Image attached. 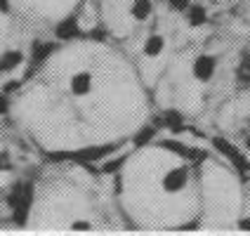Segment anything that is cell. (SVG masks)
Listing matches in <instances>:
<instances>
[{
    "label": "cell",
    "instance_id": "1",
    "mask_svg": "<svg viewBox=\"0 0 250 236\" xmlns=\"http://www.w3.org/2000/svg\"><path fill=\"white\" fill-rule=\"evenodd\" d=\"M118 149V144H102V147H83V149H76V151H50L45 153L47 161L52 163H62V161H73V163H83L90 166L95 161H104L109 153H113Z\"/></svg>",
    "mask_w": 250,
    "mask_h": 236
},
{
    "label": "cell",
    "instance_id": "2",
    "mask_svg": "<svg viewBox=\"0 0 250 236\" xmlns=\"http://www.w3.org/2000/svg\"><path fill=\"white\" fill-rule=\"evenodd\" d=\"M212 147L217 149V151L222 153V156H227L229 161H231V166L236 168L241 175H248V170H250V163H248V158L243 156V153L238 151L236 147L229 142L227 137H212Z\"/></svg>",
    "mask_w": 250,
    "mask_h": 236
},
{
    "label": "cell",
    "instance_id": "3",
    "mask_svg": "<svg viewBox=\"0 0 250 236\" xmlns=\"http://www.w3.org/2000/svg\"><path fill=\"white\" fill-rule=\"evenodd\" d=\"M55 50H57V43H41V41L33 43V45H31V64H28L24 78H31V76L50 59V55H52Z\"/></svg>",
    "mask_w": 250,
    "mask_h": 236
},
{
    "label": "cell",
    "instance_id": "4",
    "mask_svg": "<svg viewBox=\"0 0 250 236\" xmlns=\"http://www.w3.org/2000/svg\"><path fill=\"white\" fill-rule=\"evenodd\" d=\"M158 147L161 149H167V151L177 153L182 158H187V161H194V163H201V161H206L208 158V151H203V149H194V147H187V144H182L177 139H166V142H158Z\"/></svg>",
    "mask_w": 250,
    "mask_h": 236
},
{
    "label": "cell",
    "instance_id": "5",
    "mask_svg": "<svg viewBox=\"0 0 250 236\" xmlns=\"http://www.w3.org/2000/svg\"><path fill=\"white\" fill-rule=\"evenodd\" d=\"M187 184H189V170L184 166L170 170L166 177H163V189H166L167 194H177V192H182Z\"/></svg>",
    "mask_w": 250,
    "mask_h": 236
},
{
    "label": "cell",
    "instance_id": "6",
    "mask_svg": "<svg viewBox=\"0 0 250 236\" xmlns=\"http://www.w3.org/2000/svg\"><path fill=\"white\" fill-rule=\"evenodd\" d=\"M194 78L201 81V83H208L210 78L215 76V69H217V59L212 55H201L198 59L194 62Z\"/></svg>",
    "mask_w": 250,
    "mask_h": 236
},
{
    "label": "cell",
    "instance_id": "7",
    "mask_svg": "<svg viewBox=\"0 0 250 236\" xmlns=\"http://www.w3.org/2000/svg\"><path fill=\"white\" fill-rule=\"evenodd\" d=\"M153 125H156V128H167V130H172V132H182V130L187 128L182 113L172 111V109L166 113H161V116H156V118H153Z\"/></svg>",
    "mask_w": 250,
    "mask_h": 236
},
{
    "label": "cell",
    "instance_id": "8",
    "mask_svg": "<svg viewBox=\"0 0 250 236\" xmlns=\"http://www.w3.org/2000/svg\"><path fill=\"white\" fill-rule=\"evenodd\" d=\"M55 36L59 41H73L76 36H81V26H78V17H66V19H62L55 28Z\"/></svg>",
    "mask_w": 250,
    "mask_h": 236
},
{
    "label": "cell",
    "instance_id": "9",
    "mask_svg": "<svg viewBox=\"0 0 250 236\" xmlns=\"http://www.w3.org/2000/svg\"><path fill=\"white\" fill-rule=\"evenodd\" d=\"M69 87H71V92H73L76 97H85V95H90V92H92V76H90V71L73 73Z\"/></svg>",
    "mask_w": 250,
    "mask_h": 236
},
{
    "label": "cell",
    "instance_id": "10",
    "mask_svg": "<svg viewBox=\"0 0 250 236\" xmlns=\"http://www.w3.org/2000/svg\"><path fill=\"white\" fill-rule=\"evenodd\" d=\"M31 203H33V184H31V182H26V187H24V196H21L19 206L14 208V220H17L19 224L26 222L28 210H31Z\"/></svg>",
    "mask_w": 250,
    "mask_h": 236
},
{
    "label": "cell",
    "instance_id": "11",
    "mask_svg": "<svg viewBox=\"0 0 250 236\" xmlns=\"http://www.w3.org/2000/svg\"><path fill=\"white\" fill-rule=\"evenodd\" d=\"M187 21H189V26H203L206 21H208V12H206V7L203 5H189V10H187Z\"/></svg>",
    "mask_w": 250,
    "mask_h": 236
},
{
    "label": "cell",
    "instance_id": "12",
    "mask_svg": "<svg viewBox=\"0 0 250 236\" xmlns=\"http://www.w3.org/2000/svg\"><path fill=\"white\" fill-rule=\"evenodd\" d=\"M21 62H24V55H21L19 50H10V52H5V55L0 57V73L17 69Z\"/></svg>",
    "mask_w": 250,
    "mask_h": 236
},
{
    "label": "cell",
    "instance_id": "13",
    "mask_svg": "<svg viewBox=\"0 0 250 236\" xmlns=\"http://www.w3.org/2000/svg\"><path fill=\"white\" fill-rule=\"evenodd\" d=\"M236 85L238 87H250V55L241 59V66L236 69Z\"/></svg>",
    "mask_w": 250,
    "mask_h": 236
},
{
    "label": "cell",
    "instance_id": "14",
    "mask_svg": "<svg viewBox=\"0 0 250 236\" xmlns=\"http://www.w3.org/2000/svg\"><path fill=\"white\" fill-rule=\"evenodd\" d=\"M163 47H166L163 36H149L146 43H144V55L146 57H158L161 52H163Z\"/></svg>",
    "mask_w": 250,
    "mask_h": 236
},
{
    "label": "cell",
    "instance_id": "15",
    "mask_svg": "<svg viewBox=\"0 0 250 236\" xmlns=\"http://www.w3.org/2000/svg\"><path fill=\"white\" fill-rule=\"evenodd\" d=\"M153 10V5H151V0H135L132 2V17L137 19V21H144V19H149V14H151Z\"/></svg>",
    "mask_w": 250,
    "mask_h": 236
},
{
    "label": "cell",
    "instance_id": "16",
    "mask_svg": "<svg viewBox=\"0 0 250 236\" xmlns=\"http://www.w3.org/2000/svg\"><path fill=\"white\" fill-rule=\"evenodd\" d=\"M156 130H158V128H156L153 123L151 125H144L137 135H135V139H132V142H135V147H146L149 142H153V137H156Z\"/></svg>",
    "mask_w": 250,
    "mask_h": 236
},
{
    "label": "cell",
    "instance_id": "17",
    "mask_svg": "<svg viewBox=\"0 0 250 236\" xmlns=\"http://www.w3.org/2000/svg\"><path fill=\"white\" fill-rule=\"evenodd\" d=\"M125 161H127V156H118V158H113V161H104V163H102V172L111 175V172H116L118 168H123Z\"/></svg>",
    "mask_w": 250,
    "mask_h": 236
},
{
    "label": "cell",
    "instance_id": "18",
    "mask_svg": "<svg viewBox=\"0 0 250 236\" xmlns=\"http://www.w3.org/2000/svg\"><path fill=\"white\" fill-rule=\"evenodd\" d=\"M167 5H170V10H175V12H187L189 5H191V0H167Z\"/></svg>",
    "mask_w": 250,
    "mask_h": 236
},
{
    "label": "cell",
    "instance_id": "19",
    "mask_svg": "<svg viewBox=\"0 0 250 236\" xmlns=\"http://www.w3.org/2000/svg\"><path fill=\"white\" fill-rule=\"evenodd\" d=\"M19 87H21V81H7L5 87H2V92L7 95V92H14V90H19Z\"/></svg>",
    "mask_w": 250,
    "mask_h": 236
},
{
    "label": "cell",
    "instance_id": "20",
    "mask_svg": "<svg viewBox=\"0 0 250 236\" xmlns=\"http://www.w3.org/2000/svg\"><path fill=\"white\" fill-rule=\"evenodd\" d=\"M12 163H10V156L7 153H0V172H5V170H10Z\"/></svg>",
    "mask_w": 250,
    "mask_h": 236
},
{
    "label": "cell",
    "instance_id": "21",
    "mask_svg": "<svg viewBox=\"0 0 250 236\" xmlns=\"http://www.w3.org/2000/svg\"><path fill=\"white\" fill-rule=\"evenodd\" d=\"M10 111V99L5 97V92H0V116Z\"/></svg>",
    "mask_w": 250,
    "mask_h": 236
},
{
    "label": "cell",
    "instance_id": "22",
    "mask_svg": "<svg viewBox=\"0 0 250 236\" xmlns=\"http://www.w3.org/2000/svg\"><path fill=\"white\" fill-rule=\"evenodd\" d=\"M104 36H106V33H104L102 28H97V31H90V33H87V38H95V41H104Z\"/></svg>",
    "mask_w": 250,
    "mask_h": 236
},
{
    "label": "cell",
    "instance_id": "23",
    "mask_svg": "<svg viewBox=\"0 0 250 236\" xmlns=\"http://www.w3.org/2000/svg\"><path fill=\"white\" fill-rule=\"evenodd\" d=\"M0 12L2 14L10 12V0H0Z\"/></svg>",
    "mask_w": 250,
    "mask_h": 236
},
{
    "label": "cell",
    "instance_id": "24",
    "mask_svg": "<svg viewBox=\"0 0 250 236\" xmlns=\"http://www.w3.org/2000/svg\"><path fill=\"white\" fill-rule=\"evenodd\" d=\"M73 229H78V232H85V229H90V224H87V222H73Z\"/></svg>",
    "mask_w": 250,
    "mask_h": 236
},
{
    "label": "cell",
    "instance_id": "25",
    "mask_svg": "<svg viewBox=\"0 0 250 236\" xmlns=\"http://www.w3.org/2000/svg\"><path fill=\"white\" fill-rule=\"evenodd\" d=\"M238 229H246V232H250V220H241V222H238Z\"/></svg>",
    "mask_w": 250,
    "mask_h": 236
},
{
    "label": "cell",
    "instance_id": "26",
    "mask_svg": "<svg viewBox=\"0 0 250 236\" xmlns=\"http://www.w3.org/2000/svg\"><path fill=\"white\" fill-rule=\"evenodd\" d=\"M246 147H248V149H250V137H248V139H246Z\"/></svg>",
    "mask_w": 250,
    "mask_h": 236
}]
</instances>
